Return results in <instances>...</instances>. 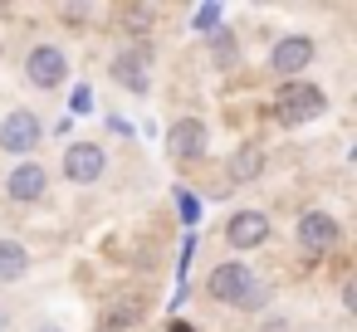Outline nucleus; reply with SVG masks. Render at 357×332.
<instances>
[{"label":"nucleus","mask_w":357,"mask_h":332,"mask_svg":"<svg viewBox=\"0 0 357 332\" xmlns=\"http://www.w3.org/2000/svg\"><path fill=\"white\" fill-rule=\"evenodd\" d=\"M294 239H298L303 259H328V254L342 249V225H337V215H328V210L313 205V210H303L294 220Z\"/></svg>","instance_id":"nucleus-3"},{"label":"nucleus","mask_w":357,"mask_h":332,"mask_svg":"<svg viewBox=\"0 0 357 332\" xmlns=\"http://www.w3.org/2000/svg\"><path fill=\"white\" fill-rule=\"evenodd\" d=\"M328 113V93L313 84V79H289L274 88V103H269V118L279 127H308Z\"/></svg>","instance_id":"nucleus-1"},{"label":"nucleus","mask_w":357,"mask_h":332,"mask_svg":"<svg viewBox=\"0 0 357 332\" xmlns=\"http://www.w3.org/2000/svg\"><path fill=\"white\" fill-rule=\"evenodd\" d=\"M10 322H15V313H10V303H0V332H10Z\"/></svg>","instance_id":"nucleus-25"},{"label":"nucleus","mask_w":357,"mask_h":332,"mask_svg":"<svg viewBox=\"0 0 357 332\" xmlns=\"http://www.w3.org/2000/svg\"><path fill=\"white\" fill-rule=\"evenodd\" d=\"M167 332H196V327H191V322H181V317H172V322H167Z\"/></svg>","instance_id":"nucleus-26"},{"label":"nucleus","mask_w":357,"mask_h":332,"mask_svg":"<svg viewBox=\"0 0 357 332\" xmlns=\"http://www.w3.org/2000/svg\"><path fill=\"white\" fill-rule=\"evenodd\" d=\"M89 113H93V88L89 84H74L69 88V122L74 118H89Z\"/></svg>","instance_id":"nucleus-17"},{"label":"nucleus","mask_w":357,"mask_h":332,"mask_svg":"<svg viewBox=\"0 0 357 332\" xmlns=\"http://www.w3.org/2000/svg\"><path fill=\"white\" fill-rule=\"evenodd\" d=\"M181 215H186V220H196V200H191V191H181Z\"/></svg>","instance_id":"nucleus-24"},{"label":"nucleus","mask_w":357,"mask_h":332,"mask_svg":"<svg viewBox=\"0 0 357 332\" xmlns=\"http://www.w3.org/2000/svg\"><path fill=\"white\" fill-rule=\"evenodd\" d=\"M255 283H259L255 264H245V259H220V264L206 274V298H211V303H225V308H240V303L255 293Z\"/></svg>","instance_id":"nucleus-4"},{"label":"nucleus","mask_w":357,"mask_h":332,"mask_svg":"<svg viewBox=\"0 0 357 332\" xmlns=\"http://www.w3.org/2000/svg\"><path fill=\"white\" fill-rule=\"evenodd\" d=\"M59 171H64V181H74V186H93V181H103V171H108V147L93 142V137H74V142L64 147Z\"/></svg>","instance_id":"nucleus-8"},{"label":"nucleus","mask_w":357,"mask_h":332,"mask_svg":"<svg viewBox=\"0 0 357 332\" xmlns=\"http://www.w3.org/2000/svg\"><path fill=\"white\" fill-rule=\"evenodd\" d=\"M108 74H113V84L123 88V93H132V98H147L152 93V45L142 40H132V45H118L113 49V59H108Z\"/></svg>","instance_id":"nucleus-2"},{"label":"nucleus","mask_w":357,"mask_h":332,"mask_svg":"<svg viewBox=\"0 0 357 332\" xmlns=\"http://www.w3.org/2000/svg\"><path fill=\"white\" fill-rule=\"evenodd\" d=\"M206 147H211V127H206V118L181 113V118L167 127V157H172L176 166L201 161V157H206Z\"/></svg>","instance_id":"nucleus-10"},{"label":"nucleus","mask_w":357,"mask_h":332,"mask_svg":"<svg viewBox=\"0 0 357 332\" xmlns=\"http://www.w3.org/2000/svg\"><path fill=\"white\" fill-rule=\"evenodd\" d=\"M30 332H69V327H64V322H54V317H40Z\"/></svg>","instance_id":"nucleus-22"},{"label":"nucleus","mask_w":357,"mask_h":332,"mask_svg":"<svg viewBox=\"0 0 357 332\" xmlns=\"http://www.w3.org/2000/svg\"><path fill=\"white\" fill-rule=\"evenodd\" d=\"M259 332H289V317H264V327Z\"/></svg>","instance_id":"nucleus-23"},{"label":"nucleus","mask_w":357,"mask_h":332,"mask_svg":"<svg viewBox=\"0 0 357 332\" xmlns=\"http://www.w3.org/2000/svg\"><path fill=\"white\" fill-rule=\"evenodd\" d=\"M25 84L45 88V93L64 88L69 84V54H64V45H54V40L30 45V54H25Z\"/></svg>","instance_id":"nucleus-6"},{"label":"nucleus","mask_w":357,"mask_h":332,"mask_svg":"<svg viewBox=\"0 0 357 332\" xmlns=\"http://www.w3.org/2000/svg\"><path fill=\"white\" fill-rule=\"evenodd\" d=\"M264 176V147L259 142H240L230 157H225V181L230 186H250Z\"/></svg>","instance_id":"nucleus-13"},{"label":"nucleus","mask_w":357,"mask_h":332,"mask_svg":"<svg viewBox=\"0 0 357 332\" xmlns=\"http://www.w3.org/2000/svg\"><path fill=\"white\" fill-rule=\"evenodd\" d=\"M108 132H118V137H132V122H128V118H108Z\"/></svg>","instance_id":"nucleus-21"},{"label":"nucleus","mask_w":357,"mask_h":332,"mask_svg":"<svg viewBox=\"0 0 357 332\" xmlns=\"http://www.w3.org/2000/svg\"><path fill=\"white\" fill-rule=\"evenodd\" d=\"M225 244L235 249V254H250V249H264L269 244V235H274V220H269V210H255V205H240V210H230V220H225Z\"/></svg>","instance_id":"nucleus-9"},{"label":"nucleus","mask_w":357,"mask_h":332,"mask_svg":"<svg viewBox=\"0 0 357 332\" xmlns=\"http://www.w3.org/2000/svg\"><path fill=\"white\" fill-rule=\"evenodd\" d=\"M337 298H342V313H357V283L352 278H342V293Z\"/></svg>","instance_id":"nucleus-20"},{"label":"nucleus","mask_w":357,"mask_h":332,"mask_svg":"<svg viewBox=\"0 0 357 332\" xmlns=\"http://www.w3.org/2000/svg\"><path fill=\"white\" fill-rule=\"evenodd\" d=\"M50 166L45 161H35V157H25V161H15L10 171H6V200L10 205H40L45 196H50Z\"/></svg>","instance_id":"nucleus-11"},{"label":"nucleus","mask_w":357,"mask_h":332,"mask_svg":"<svg viewBox=\"0 0 357 332\" xmlns=\"http://www.w3.org/2000/svg\"><path fill=\"white\" fill-rule=\"evenodd\" d=\"M269 298H274V283H264V278H259V283H255V293H250V298H245V303H240L235 313L255 317V313H264V303H269Z\"/></svg>","instance_id":"nucleus-18"},{"label":"nucleus","mask_w":357,"mask_h":332,"mask_svg":"<svg viewBox=\"0 0 357 332\" xmlns=\"http://www.w3.org/2000/svg\"><path fill=\"white\" fill-rule=\"evenodd\" d=\"M147 317L142 298H113L103 313H98V332H137Z\"/></svg>","instance_id":"nucleus-14"},{"label":"nucleus","mask_w":357,"mask_h":332,"mask_svg":"<svg viewBox=\"0 0 357 332\" xmlns=\"http://www.w3.org/2000/svg\"><path fill=\"white\" fill-rule=\"evenodd\" d=\"M220 25H225V6H215V0L191 10V30H196V35H215Z\"/></svg>","instance_id":"nucleus-16"},{"label":"nucleus","mask_w":357,"mask_h":332,"mask_svg":"<svg viewBox=\"0 0 357 332\" xmlns=\"http://www.w3.org/2000/svg\"><path fill=\"white\" fill-rule=\"evenodd\" d=\"M35 269L30 259V244L15 239V235H0V288H10V283H25Z\"/></svg>","instance_id":"nucleus-12"},{"label":"nucleus","mask_w":357,"mask_h":332,"mask_svg":"<svg viewBox=\"0 0 357 332\" xmlns=\"http://www.w3.org/2000/svg\"><path fill=\"white\" fill-rule=\"evenodd\" d=\"M40 142H45V122H40L35 108H10L6 118H0V152L6 157L25 161Z\"/></svg>","instance_id":"nucleus-7"},{"label":"nucleus","mask_w":357,"mask_h":332,"mask_svg":"<svg viewBox=\"0 0 357 332\" xmlns=\"http://www.w3.org/2000/svg\"><path fill=\"white\" fill-rule=\"evenodd\" d=\"M313 59H318V40L303 35V30H289L269 49V74H279V84H289V79H303Z\"/></svg>","instance_id":"nucleus-5"},{"label":"nucleus","mask_w":357,"mask_h":332,"mask_svg":"<svg viewBox=\"0 0 357 332\" xmlns=\"http://www.w3.org/2000/svg\"><path fill=\"white\" fill-rule=\"evenodd\" d=\"M206 54H211L215 69H235L240 64V35L230 25H220L215 35H206Z\"/></svg>","instance_id":"nucleus-15"},{"label":"nucleus","mask_w":357,"mask_h":332,"mask_svg":"<svg viewBox=\"0 0 357 332\" xmlns=\"http://www.w3.org/2000/svg\"><path fill=\"white\" fill-rule=\"evenodd\" d=\"M93 15H98L93 6H59V20H64V25H74V30L93 25Z\"/></svg>","instance_id":"nucleus-19"}]
</instances>
